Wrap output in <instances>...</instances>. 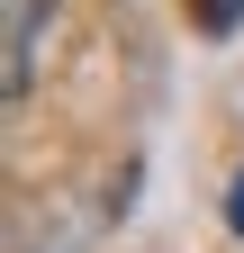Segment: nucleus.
I'll return each instance as SVG.
<instances>
[{"mask_svg": "<svg viewBox=\"0 0 244 253\" xmlns=\"http://www.w3.org/2000/svg\"><path fill=\"white\" fill-rule=\"evenodd\" d=\"M190 27H199V37H235V27H244V0H190Z\"/></svg>", "mask_w": 244, "mask_h": 253, "instance_id": "obj_2", "label": "nucleus"}, {"mask_svg": "<svg viewBox=\"0 0 244 253\" xmlns=\"http://www.w3.org/2000/svg\"><path fill=\"white\" fill-rule=\"evenodd\" d=\"M226 226L244 235V172H235V190H226Z\"/></svg>", "mask_w": 244, "mask_h": 253, "instance_id": "obj_3", "label": "nucleus"}, {"mask_svg": "<svg viewBox=\"0 0 244 253\" xmlns=\"http://www.w3.org/2000/svg\"><path fill=\"white\" fill-rule=\"evenodd\" d=\"M54 0H9V73H0V90L9 100H27V82H37V37H45Z\"/></svg>", "mask_w": 244, "mask_h": 253, "instance_id": "obj_1", "label": "nucleus"}]
</instances>
